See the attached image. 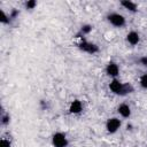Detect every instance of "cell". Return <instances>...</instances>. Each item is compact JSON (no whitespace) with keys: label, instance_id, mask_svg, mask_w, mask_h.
Returning <instances> with one entry per match:
<instances>
[{"label":"cell","instance_id":"6da1fadb","mask_svg":"<svg viewBox=\"0 0 147 147\" xmlns=\"http://www.w3.org/2000/svg\"><path fill=\"white\" fill-rule=\"evenodd\" d=\"M108 87L111 93L119 95V96H125V95L134 92V87L131 83H123L118 78H113L109 82Z\"/></svg>","mask_w":147,"mask_h":147},{"label":"cell","instance_id":"7a4b0ae2","mask_svg":"<svg viewBox=\"0 0 147 147\" xmlns=\"http://www.w3.org/2000/svg\"><path fill=\"white\" fill-rule=\"evenodd\" d=\"M106 20L107 22L113 25L114 28H117V29H121V28H124L126 25V18L124 15H122L121 13H117V11H110L107 14L106 16Z\"/></svg>","mask_w":147,"mask_h":147},{"label":"cell","instance_id":"3957f363","mask_svg":"<svg viewBox=\"0 0 147 147\" xmlns=\"http://www.w3.org/2000/svg\"><path fill=\"white\" fill-rule=\"evenodd\" d=\"M77 47L84 52V53H87V54H91V55H94L96 53H99L100 48L96 44L92 42V41H88L86 38H80L77 42Z\"/></svg>","mask_w":147,"mask_h":147},{"label":"cell","instance_id":"277c9868","mask_svg":"<svg viewBox=\"0 0 147 147\" xmlns=\"http://www.w3.org/2000/svg\"><path fill=\"white\" fill-rule=\"evenodd\" d=\"M51 141H52L53 147H68V145H69V140H68L67 134L64 132H61V131L54 132L52 134Z\"/></svg>","mask_w":147,"mask_h":147},{"label":"cell","instance_id":"5b68a950","mask_svg":"<svg viewBox=\"0 0 147 147\" xmlns=\"http://www.w3.org/2000/svg\"><path fill=\"white\" fill-rule=\"evenodd\" d=\"M106 131L110 134H114L116 133L121 126H122V121L119 119V117H109L107 121H106Z\"/></svg>","mask_w":147,"mask_h":147},{"label":"cell","instance_id":"8992f818","mask_svg":"<svg viewBox=\"0 0 147 147\" xmlns=\"http://www.w3.org/2000/svg\"><path fill=\"white\" fill-rule=\"evenodd\" d=\"M105 72L111 79L113 78H117L118 75H119V65L115 61H109L105 67Z\"/></svg>","mask_w":147,"mask_h":147},{"label":"cell","instance_id":"52a82bcc","mask_svg":"<svg viewBox=\"0 0 147 147\" xmlns=\"http://www.w3.org/2000/svg\"><path fill=\"white\" fill-rule=\"evenodd\" d=\"M68 110H69V114L71 115H79L84 110V105L79 99H75L70 102Z\"/></svg>","mask_w":147,"mask_h":147},{"label":"cell","instance_id":"ba28073f","mask_svg":"<svg viewBox=\"0 0 147 147\" xmlns=\"http://www.w3.org/2000/svg\"><path fill=\"white\" fill-rule=\"evenodd\" d=\"M125 40L129 45L131 46H137L139 42H140V34L139 32L134 31V30H131L127 32V34L125 36Z\"/></svg>","mask_w":147,"mask_h":147},{"label":"cell","instance_id":"9c48e42d","mask_svg":"<svg viewBox=\"0 0 147 147\" xmlns=\"http://www.w3.org/2000/svg\"><path fill=\"white\" fill-rule=\"evenodd\" d=\"M117 113L122 118H129L132 114V110H131L130 105L123 102V103H119L117 106Z\"/></svg>","mask_w":147,"mask_h":147},{"label":"cell","instance_id":"30bf717a","mask_svg":"<svg viewBox=\"0 0 147 147\" xmlns=\"http://www.w3.org/2000/svg\"><path fill=\"white\" fill-rule=\"evenodd\" d=\"M119 3H121V6L124 9H126L130 13H137L138 11V5L134 1H131V0H122Z\"/></svg>","mask_w":147,"mask_h":147},{"label":"cell","instance_id":"8fae6325","mask_svg":"<svg viewBox=\"0 0 147 147\" xmlns=\"http://www.w3.org/2000/svg\"><path fill=\"white\" fill-rule=\"evenodd\" d=\"M92 30H93V25H91V24H83L82 28H80V30H79V32L76 33L75 37L78 38V39H80V38H85V36L90 34V33L92 32Z\"/></svg>","mask_w":147,"mask_h":147},{"label":"cell","instance_id":"7c38bea8","mask_svg":"<svg viewBox=\"0 0 147 147\" xmlns=\"http://www.w3.org/2000/svg\"><path fill=\"white\" fill-rule=\"evenodd\" d=\"M0 22L2 23V24H9L10 22H11V20H10V17H9V14H7L5 10H0Z\"/></svg>","mask_w":147,"mask_h":147},{"label":"cell","instance_id":"4fadbf2b","mask_svg":"<svg viewBox=\"0 0 147 147\" xmlns=\"http://www.w3.org/2000/svg\"><path fill=\"white\" fill-rule=\"evenodd\" d=\"M0 121H1V124H2L3 126H7V125H8L9 123H10V115H9L8 113L3 111V113L1 114Z\"/></svg>","mask_w":147,"mask_h":147},{"label":"cell","instance_id":"5bb4252c","mask_svg":"<svg viewBox=\"0 0 147 147\" xmlns=\"http://www.w3.org/2000/svg\"><path fill=\"white\" fill-rule=\"evenodd\" d=\"M139 85L142 90H147V72L142 74L139 77Z\"/></svg>","mask_w":147,"mask_h":147},{"label":"cell","instance_id":"9a60e30c","mask_svg":"<svg viewBox=\"0 0 147 147\" xmlns=\"http://www.w3.org/2000/svg\"><path fill=\"white\" fill-rule=\"evenodd\" d=\"M37 1L36 0H28V1H25L24 2V7H25V9H29V10H32V9H34L36 7H37Z\"/></svg>","mask_w":147,"mask_h":147},{"label":"cell","instance_id":"2e32d148","mask_svg":"<svg viewBox=\"0 0 147 147\" xmlns=\"http://www.w3.org/2000/svg\"><path fill=\"white\" fill-rule=\"evenodd\" d=\"M0 147H11V141L8 138H1L0 140Z\"/></svg>","mask_w":147,"mask_h":147},{"label":"cell","instance_id":"e0dca14e","mask_svg":"<svg viewBox=\"0 0 147 147\" xmlns=\"http://www.w3.org/2000/svg\"><path fill=\"white\" fill-rule=\"evenodd\" d=\"M18 15H20V10L16 9V8L11 9L10 13H9V17H10V20H15V18H17Z\"/></svg>","mask_w":147,"mask_h":147},{"label":"cell","instance_id":"ac0fdd59","mask_svg":"<svg viewBox=\"0 0 147 147\" xmlns=\"http://www.w3.org/2000/svg\"><path fill=\"white\" fill-rule=\"evenodd\" d=\"M138 63L142 67H147V55H142L138 59Z\"/></svg>","mask_w":147,"mask_h":147},{"label":"cell","instance_id":"d6986e66","mask_svg":"<svg viewBox=\"0 0 147 147\" xmlns=\"http://www.w3.org/2000/svg\"><path fill=\"white\" fill-rule=\"evenodd\" d=\"M39 106H40V108H41L42 110H48V108H49V106H48V101H46V100H40Z\"/></svg>","mask_w":147,"mask_h":147}]
</instances>
